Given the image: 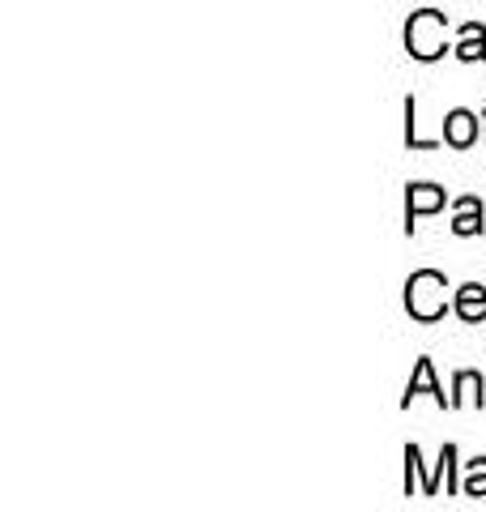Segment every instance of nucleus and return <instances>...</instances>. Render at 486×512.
I'll list each match as a JSON object with an SVG mask.
<instances>
[{
	"mask_svg": "<svg viewBox=\"0 0 486 512\" xmlns=\"http://www.w3.org/2000/svg\"><path fill=\"white\" fill-rule=\"evenodd\" d=\"M448 278L435 274V269H418V274L405 282V308H410L414 320H423V325H431V320H440L448 312Z\"/></svg>",
	"mask_w": 486,
	"mask_h": 512,
	"instance_id": "obj_1",
	"label": "nucleus"
},
{
	"mask_svg": "<svg viewBox=\"0 0 486 512\" xmlns=\"http://www.w3.org/2000/svg\"><path fill=\"white\" fill-rule=\"evenodd\" d=\"M405 47L414 60H440L448 52V22L435 9H418L405 26Z\"/></svg>",
	"mask_w": 486,
	"mask_h": 512,
	"instance_id": "obj_2",
	"label": "nucleus"
},
{
	"mask_svg": "<svg viewBox=\"0 0 486 512\" xmlns=\"http://www.w3.org/2000/svg\"><path fill=\"white\" fill-rule=\"evenodd\" d=\"M444 201H448L444 188H435V184H410V197H405V231H414V218L444 210Z\"/></svg>",
	"mask_w": 486,
	"mask_h": 512,
	"instance_id": "obj_3",
	"label": "nucleus"
},
{
	"mask_svg": "<svg viewBox=\"0 0 486 512\" xmlns=\"http://www.w3.org/2000/svg\"><path fill=\"white\" fill-rule=\"evenodd\" d=\"M444 141H448V146H457V150L474 146V141H478V116H474V111H465V107L448 111V120H444Z\"/></svg>",
	"mask_w": 486,
	"mask_h": 512,
	"instance_id": "obj_4",
	"label": "nucleus"
},
{
	"mask_svg": "<svg viewBox=\"0 0 486 512\" xmlns=\"http://www.w3.org/2000/svg\"><path fill=\"white\" fill-rule=\"evenodd\" d=\"M418 393H431L440 406H452V397H444V389H440V384H435V367H431V359H418V367H414L410 384H405V402H401V406H410Z\"/></svg>",
	"mask_w": 486,
	"mask_h": 512,
	"instance_id": "obj_5",
	"label": "nucleus"
},
{
	"mask_svg": "<svg viewBox=\"0 0 486 512\" xmlns=\"http://www.w3.org/2000/svg\"><path fill=\"white\" fill-rule=\"evenodd\" d=\"M457 316L465 320V325H482L486 320V286L478 282H465L457 291Z\"/></svg>",
	"mask_w": 486,
	"mask_h": 512,
	"instance_id": "obj_6",
	"label": "nucleus"
},
{
	"mask_svg": "<svg viewBox=\"0 0 486 512\" xmlns=\"http://www.w3.org/2000/svg\"><path fill=\"white\" fill-rule=\"evenodd\" d=\"M457 235H478L482 231V201L478 197H461L457 201V218H452Z\"/></svg>",
	"mask_w": 486,
	"mask_h": 512,
	"instance_id": "obj_7",
	"label": "nucleus"
},
{
	"mask_svg": "<svg viewBox=\"0 0 486 512\" xmlns=\"http://www.w3.org/2000/svg\"><path fill=\"white\" fill-rule=\"evenodd\" d=\"M457 56L461 60H486V30L478 22L461 26V43H457Z\"/></svg>",
	"mask_w": 486,
	"mask_h": 512,
	"instance_id": "obj_8",
	"label": "nucleus"
},
{
	"mask_svg": "<svg viewBox=\"0 0 486 512\" xmlns=\"http://www.w3.org/2000/svg\"><path fill=\"white\" fill-rule=\"evenodd\" d=\"M452 406H482V376L461 372V376H457V397H452Z\"/></svg>",
	"mask_w": 486,
	"mask_h": 512,
	"instance_id": "obj_9",
	"label": "nucleus"
},
{
	"mask_svg": "<svg viewBox=\"0 0 486 512\" xmlns=\"http://www.w3.org/2000/svg\"><path fill=\"white\" fill-rule=\"evenodd\" d=\"M461 491L474 495V500H482V495H486V457L469 461V474H465V487Z\"/></svg>",
	"mask_w": 486,
	"mask_h": 512,
	"instance_id": "obj_10",
	"label": "nucleus"
}]
</instances>
